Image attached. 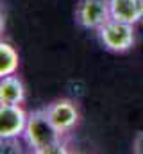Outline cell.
Masks as SVG:
<instances>
[{
  "instance_id": "obj_3",
  "label": "cell",
  "mask_w": 143,
  "mask_h": 154,
  "mask_svg": "<svg viewBox=\"0 0 143 154\" xmlns=\"http://www.w3.org/2000/svg\"><path fill=\"white\" fill-rule=\"evenodd\" d=\"M111 20L109 0H79L75 7V22L84 31H99Z\"/></svg>"
},
{
  "instance_id": "obj_5",
  "label": "cell",
  "mask_w": 143,
  "mask_h": 154,
  "mask_svg": "<svg viewBox=\"0 0 143 154\" xmlns=\"http://www.w3.org/2000/svg\"><path fill=\"white\" fill-rule=\"evenodd\" d=\"M45 115L50 118V122L63 133V134H68L72 133L77 124H79V118H81V113H79V108L77 104L70 100V99H57L50 104H47L43 108Z\"/></svg>"
},
{
  "instance_id": "obj_9",
  "label": "cell",
  "mask_w": 143,
  "mask_h": 154,
  "mask_svg": "<svg viewBox=\"0 0 143 154\" xmlns=\"http://www.w3.org/2000/svg\"><path fill=\"white\" fill-rule=\"evenodd\" d=\"M132 151L136 154H143V131H140L134 138V143H132Z\"/></svg>"
},
{
  "instance_id": "obj_6",
  "label": "cell",
  "mask_w": 143,
  "mask_h": 154,
  "mask_svg": "<svg viewBox=\"0 0 143 154\" xmlns=\"http://www.w3.org/2000/svg\"><path fill=\"white\" fill-rule=\"evenodd\" d=\"M111 18L136 25L143 20V0H109Z\"/></svg>"
},
{
  "instance_id": "obj_7",
  "label": "cell",
  "mask_w": 143,
  "mask_h": 154,
  "mask_svg": "<svg viewBox=\"0 0 143 154\" xmlns=\"http://www.w3.org/2000/svg\"><path fill=\"white\" fill-rule=\"evenodd\" d=\"M25 100V86L16 75L0 79V104H22Z\"/></svg>"
},
{
  "instance_id": "obj_2",
  "label": "cell",
  "mask_w": 143,
  "mask_h": 154,
  "mask_svg": "<svg viewBox=\"0 0 143 154\" xmlns=\"http://www.w3.org/2000/svg\"><path fill=\"white\" fill-rule=\"evenodd\" d=\"M97 34H99L100 43L104 45V48L109 52H114V54H123V52L131 50L136 41L134 25L123 23V22H118L113 18L97 31Z\"/></svg>"
},
{
  "instance_id": "obj_4",
  "label": "cell",
  "mask_w": 143,
  "mask_h": 154,
  "mask_svg": "<svg viewBox=\"0 0 143 154\" xmlns=\"http://www.w3.org/2000/svg\"><path fill=\"white\" fill-rule=\"evenodd\" d=\"M29 113L23 111L22 104H0V140L16 142L23 136Z\"/></svg>"
},
{
  "instance_id": "obj_1",
  "label": "cell",
  "mask_w": 143,
  "mask_h": 154,
  "mask_svg": "<svg viewBox=\"0 0 143 154\" xmlns=\"http://www.w3.org/2000/svg\"><path fill=\"white\" fill-rule=\"evenodd\" d=\"M25 145L36 154H50V152H66L65 134L50 122L43 109L29 113L27 125L23 131Z\"/></svg>"
},
{
  "instance_id": "obj_8",
  "label": "cell",
  "mask_w": 143,
  "mask_h": 154,
  "mask_svg": "<svg viewBox=\"0 0 143 154\" xmlns=\"http://www.w3.org/2000/svg\"><path fill=\"white\" fill-rule=\"evenodd\" d=\"M18 66H20V57L16 48L7 41H2L0 43V77L14 75Z\"/></svg>"
}]
</instances>
